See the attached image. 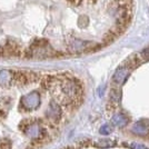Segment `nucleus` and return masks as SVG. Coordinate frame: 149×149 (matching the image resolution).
<instances>
[{
	"label": "nucleus",
	"mask_w": 149,
	"mask_h": 149,
	"mask_svg": "<svg viewBox=\"0 0 149 149\" xmlns=\"http://www.w3.org/2000/svg\"><path fill=\"white\" fill-rule=\"evenodd\" d=\"M112 130V128L110 127V126H105V127H102L101 128V134H105V135H107V134H110Z\"/></svg>",
	"instance_id": "6"
},
{
	"label": "nucleus",
	"mask_w": 149,
	"mask_h": 149,
	"mask_svg": "<svg viewBox=\"0 0 149 149\" xmlns=\"http://www.w3.org/2000/svg\"><path fill=\"white\" fill-rule=\"evenodd\" d=\"M132 131L139 135V136H145L149 132V123L146 120H140L137 121L136 124L132 126Z\"/></svg>",
	"instance_id": "3"
},
{
	"label": "nucleus",
	"mask_w": 149,
	"mask_h": 149,
	"mask_svg": "<svg viewBox=\"0 0 149 149\" xmlns=\"http://www.w3.org/2000/svg\"><path fill=\"white\" fill-rule=\"evenodd\" d=\"M131 70H132V68H131L127 62L125 61L124 65H123L121 67H119V68L117 69V71L115 72V74H113V78H112L113 84L117 85V86L123 85L125 82V80L127 79V77L129 76Z\"/></svg>",
	"instance_id": "2"
},
{
	"label": "nucleus",
	"mask_w": 149,
	"mask_h": 149,
	"mask_svg": "<svg viewBox=\"0 0 149 149\" xmlns=\"http://www.w3.org/2000/svg\"><path fill=\"white\" fill-rule=\"evenodd\" d=\"M112 123L115 125H117L118 127H124V126L128 124V118L123 113H119V115H116L112 118Z\"/></svg>",
	"instance_id": "4"
},
{
	"label": "nucleus",
	"mask_w": 149,
	"mask_h": 149,
	"mask_svg": "<svg viewBox=\"0 0 149 149\" xmlns=\"http://www.w3.org/2000/svg\"><path fill=\"white\" fill-rule=\"evenodd\" d=\"M131 149H147L143 145H141V143H132L130 145Z\"/></svg>",
	"instance_id": "5"
},
{
	"label": "nucleus",
	"mask_w": 149,
	"mask_h": 149,
	"mask_svg": "<svg viewBox=\"0 0 149 149\" xmlns=\"http://www.w3.org/2000/svg\"><path fill=\"white\" fill-rule=\"evenodd\" d=\"M70 74L0 70V149H42L81 105Z\"/></svg>",
	"instance_id": "1"
}]
</instances>
